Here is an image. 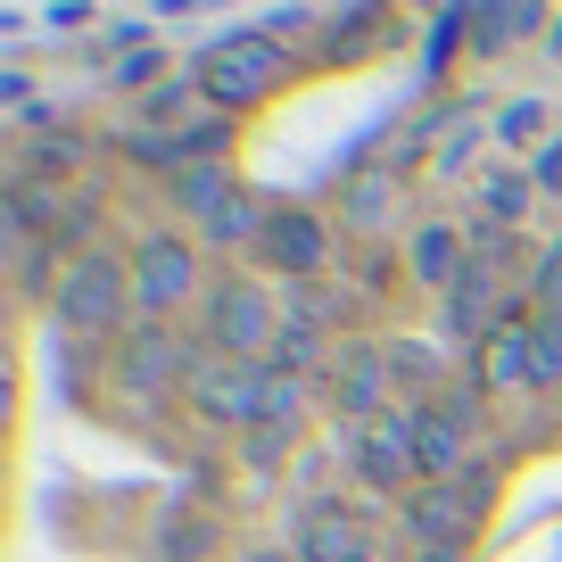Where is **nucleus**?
<instances>
[{"label": "nucleus", "mask_w": 562, "mask_h": 562, "mask_svg": "<svg viewBox=\"0 0 562 562\" xmlns=\"http://www.w3.org/2000/svg\"><path fill=\"white\" fill-rule=\"evenodd\" d=\"M191 83H199V100H207L215 116H248V108H265L290 83V50H281L273 34H224V42H207V50L191 58Z\"/></svg>", "instance_id": "obj_1"}, {"label": "nucleus", "mask_w": 562, "mask_h": 562, "mask_svg": "<svg viewBox=\"0 0 562 562\" xmlns=\"http://www.w3.org/2000/svg\"><path fill=\"white\" fill-rule=\"evenodd\" d=\"M281 323H290V315L265 299V281L232 273V281H215L207 299H199V348H207V356H232V364H273Z\"/></svg>", "instance_id": "obj_2"}, {"label": "nucleus", "mask_w": 562, "mask_h": 562, "mask_svg": "<svg viewBox=\"0 0 562 562\" xmlns=\"http://www.w3.org/2000/svg\"><path fill=\"white\" fill-rule=\"evenodd\" d=\"M50 315H58V331H116L133 315V265L108 257V248L67 257L50 281Z\"/></svg>", "instance_id": "obj_3"}, {"label": "nucleus", "mask_w": 562, "mask_h": 562, "mask_svg": "<svg viewBox=\"0 0 562 562\" xmlns=\"http://www.w3.org/2000/svg\"><path fill=\"white\" fill-rule=\"evenodd\" d=\"M199 257H207V248L182 240V232H149V240H133V315L140 323H175L191 299H207L215 281L199 273Z\"/></svg>", "instance_id": "obj_4"}, {"label": "nucleus", "mask_w": 562, "mask_h": 562, "mask_svg": "<svg viewBox=\"0 0 562 562\" xmlns=\"http://www.w3.org/2000/svg\"><path fill=\"white\" fill-rule=\"evenodd\" d=\"M182 405L224 430H257L273 414V364H232V356H207L199 348V372L182 381Z\"/></svg>", "instance_id": "obj_5"}, {"label": "nucleus", "mask_w": 562, "mask_h": 562, "mask_svg": "<svg viewBox=\"0 0 562 562\" xmlns=\"http://www.w3.org/2000/svg\"><path fill=\"white\" fill-rule=\"evenodd\" d=\"M472 439H480V405H472V389H430V397L414 405L422 488H430V480H463V463H472Z\"/></svg>", "instance_id": "obj_6"}, {"label": "nucleus", "mask_w": 562, "mask_h": 562, "mask_svg": "<svg viewBox=\"0 0 562 562\" xmlns=\"http://www.w3.org/2000/svg\"><path fill=\"white\" fill-rule=\"evenodd\" d=\"M488 521V480H430V488L405 496V529L414 546H472V529Z\"/></svg>", "instance_id": "obj_7"}, {"label": "nucleus", "mask_w": 562, "mask_h": 562, "mask_svg": "<svg viewBox=\"0 0 562 562\" xmlns=\"http://www.w3.org/2000/svg\"><path fill=\"white\" fill-rule=\"evenodd\" d=\"M389 389H397V364H389V348H372V339H348V348L331 356V414L348 422V430H372L381 414H397V405H389Z\"/></svg>", "instance_id": "obj_8"}, {"label": "nucleus", "mask_w": 562, "mask_h": 562, "mask_svg": "<svg viewBox=\"0 0 562 562\" xmlns=\"http://www.w3.org/2000/svg\"><path fill=\"white\" fill-rule=\"evenodd\" d=\"M191 372H199V348L175 331V323H140V331L116 348V381L133 389V397H166V389L182 397Z\"/></svg>", "instance_id": "obj_9"}, {"label": "nucleus", "mask_w": 562, "mask_h": 562, "mask_svg": "<svg viewBox=\"0 0 562 562\" xmlns=\"http://www.w3.org/2000/svg\"><path fill=\"white\" fill-rule=\"evenodd\" d=\"M356 472H364V488L381 496H414L422 480V447H414V405H397V414H381L372 430H356Z\"/></svg>", "instance_id": "obj_10"}, {"label": "nucleus", "mask_w": 562, "mask_h": 562, "mask_svg": "<svg viewBox=\"0 0 562 562\" xmlns=\"http://www.w3.org/2000/svg\"><path fill=\"white\" fill-rule=\"evenodd\" d=\"M257 257H265V273H281V281H315L323 265H331V224H323L315 207H273Z\"/></svg>", "instance_id": "obj_11"}, {"label": "nucleus", "mask_w": 562, "mask_h": 562, "mask_svg": "<svg viewBox=\"0 0 562 562\" xmlns=\"http://www.w3.org/2000/svg\"><path fill=\"white\" fill-rule=\"evenodd\" d=\"M290 554L299 562H372V529L356 521L348 505H299V529H290Z\"/></svg>", "instance_id": "obj_12"}, {"label": "nucleus", "mask_w": 562, "mask_h": 562, "mask_svg": "<svg viewBox=\"0 0 562 562\" xmlns=\"http://www.w3.org/2000/svg\"><path fill=\"white\" fill-rule=\"evenodd\" d=\"M265 224H273V207L240 182V191H232L224 207L199 224V248H207V257H257V248H265Z\"/></svg>", "instance_id": "obj_13"}, {"label": "nucleus", "mask_w": 562, "mask_h": 562, "mask_svg": "<svg viewBox=\"0 0 562 562\" xmlns=\"http://www.w3.org/2000/svg\"><path fill=\"white\" fill-rule=\"evenodd\" d=\"M546 25H554V18H546L538 0H505V9H463V34H472V50H480V58L513 50V42H538Z\"/></svg>", "instance_id": "obj_14"}, {"label": "nucleus", "mask_w": 562, "mask_h": 562, "mask_svg": "<svg viewBox=\"0 0 562 562\" xmlns=\"http://www.w3.org/2000/svg\"><path fill=\"white\" fill-rule=\"evenodd\" d=\"M480 381L488 389H538V364H529V306H513L496 323V339L480 348Z\"/></svg>", "instance_id": "obj_15"}, {"label": "nucleus", "mask_w": 562, "mask_h": 562, "mask_svg": "<svg viewBox=\"0 0 562 562\" xmlns=\"http://www.w3.org/2000/svg\"><path fill=\"white\" fill-rule=\"evenodd\" d=\"M463 265H472V248H463L456 224H422V232H414V273L430 281V290H456Z\"/></svg>", "instance_id": "obj_16"}, {"label": "nucleus", "mask_w": 562, "mask_h": 562, "mask_svg": "<svg viewBox=\"0 0 562 562\" xmlns=\"http://www.w3.org/2000/svg\"><path fill=\"white\" fill-rule=\"evenodd\" d=\"M232 191H240V175H232V166H215V158H207V166H182V175H175V207L191 215V224H207Z\"/></svg>", "instance_id": "obj_17"}, {"label": "nucleus", "mask_w": 562, "mask_h": 562, "mask_svg": "<svg viewBox=\"0 0 562 562\" xmlns=\"http://www.w3.org/2000/svg\"><path fill=\"white\" fill-rule=\"evenodd\" d=\"M529 364H538V389H562V315L529 306Z\"/></svg>", "instance_id": "obj_18"}, {"label": "nucleus", "mask_w": 562, "mask_h": 562, "mask_svg": "<svg viewBox=\"0 0 562 562\" xmlns=\"http://www.w3.org/2000/svg\"><path fill=\"white\" fill-rule=\"evenodd\" d=\"M290 447H299V430H281V422H257V430H240V463H248V472H265V480L290 463Z\"/></svg>", "instance_id": "obj_19"}, {"label": "nucleus", "mask_w": 562, "mask_h": 562, "mask_svg": "<svg viewBox=\"0 0 562 562\" xmlns=\"http://www.w3.org/2000/svg\"><path fill=\"white\" fill-rule=\"evenodd\" d=\"M529 299H538L546 315H562V232L538 248V265H529Z\"/></svg>", "instance_id": "obj_20"}, {"label": "nucleus", "mask_w": 562, "mask_h": 562, "mask_svg": "<svg viewBox=\"0 0 562 562\" xmlns=\"http://www.w3.org/2000/svg\"><path fill=\"white\" fill-rule=\"evenodd\" d=\"M538 133H546V100H505V116H496V140H505V149H529Z\"/></svg>", "instance_id": "obj_21"}, {"label": "nucleus", "mask_w": 562, "mask_h": 562, "mask_svg": "<svg viewBox=\"0 0 562 562\" xmlns=\"http://www.w3.org/2000/svg\"><path fill=\"white\" fill-rule=\"evenodd\" d=\"M158 67H166V58H158V42H133V50L116 58V83H124V91H140V83H149Z\"/></svg>", "instance_id": "obj_22"}, {"label": "nucleus", "mask_w": 562, "mask_h": 562, "mask_svg": "<svg viewBox=\"0 0 562 562\" xmlns=\"http://www.w3.org/2000/svg\"><path fill=\"white\" fill-rule=\"evenodd\" d=\"M529 191H538L529 175H521V182H488V215H496V224H505V215H521V207H529Z\"/></svg>", "instance_id": "obj_23"}, {"label": "nucleus", "mask_w": 562, "mask_h": 562, "mask_svg": "<svg viewBox=\"0 0 562 562\" xmlns=\"http://www.w3.org/2000/svg\"><path fill=\"white\" fill-rule=\"evenodd\" d=\"M529 182H538V191H562V140H546V149H538V166H529Z\"/></svg>", "instance_id": "obj_24"}, {"label": "nucleus", "mask_w": 562, "mask_h": 562, "mask_svg": "<svg viewBox=\"0 0 562 562\" xmlns=\"http://www.w3.org/2000/svg\"><path fill=\"white\" fill-rule=\"evenodd\" d=\"M422 562H463V546H422Z\"/></svg>", "instance_id": "obj_25"}, {"label": "nucleus", "mask_w": 562, "mask_h": 562, "mask_svg": "<svg viewBox=\"0 0 562 562\" xmlns=\"http://www.w3.org/2000/svg\"><path fill=\"white\" fill-rule=\"evenodd\" d=\"M240 562H299V554H281V546H257V554H240Z\"/></svg>", "instance_id": "obj_26"}, {"label": "nucleus", "mask_w": 562, "mask_h": 562, "mask_svg": "<svg viewBox=\"0 0 562 562\" xmlns=\"http://www.w3.org/2000/svg\"><path fill=\"white\" fill-rule=\"evenodd\" d=\"M546 50H554V58H562V18H554V25H546Z\"/></svg>", "instance_id": "obj_27"}]
</instances>
